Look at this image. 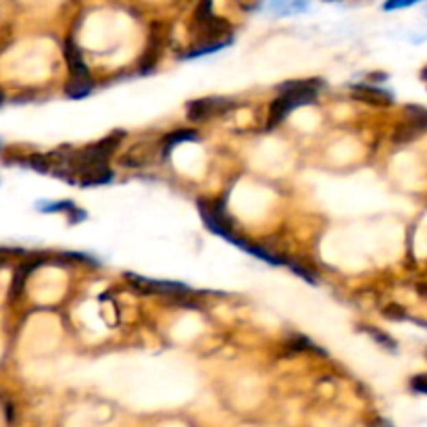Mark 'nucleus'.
Wrapping results in <instances>:
<instances>
[{"label": "nucleus", "mask_w": 427, "mask_h": 427, "mask_svg": "<svg viewBox=\"0 0 427 427\" xmlns=\"http://www.w3.org/2000/svg\"><path fill=\"white\" fill-rule=\"evenodd\" d=\"M226 202H228V196L219 198V200H206V198H200L196 202L198 210H200V217L202 221L206 223V228L217 234L226 240H230L236 232H234V219L226 212Z\"/></svg>", "instance_id": "f257e3e1"}, {"label": "nucleus", "mask_w": 427, "mask_h": 427, "mask_svg": "<svg viewBox=\"0 0 427 427\" xmlns=\"http://www.w3.org/2000/svg\"><path fill=\"white\" fill-rule=\"evenodd\" d=\"M323 86H325L323 80H319V78H311V80H294V82L279 84L277 90H279V96H283V98H286V100L296 109V107L315 102L317 96H319V90H321Z\"/></svg>", "instance_id": "f03ea898"}, {"label": "nucleus", "mask_w": 427, "mask_h": 427, "mask_svg": "<svg viewBox=\"0 0 427 427\" xmlns=\"http://www.w3.org/2000/svg\"><path fill=\"white\" fill-rule=\"evenodd\" d=\"M232 109V100L221 98V96H206L188 102V119L192 123H202L212 117H219Z\"/></svg>", "instance_id": "7ed1b4c3"}, {"label": "nucleus", "mask_w": 427, "mask_h": 427, "mask_svg": "<svg viewBox=\"0 0 427 427\" xmlns=\"http://www.w3.org/2000/svg\"><path fill=\"white\" fill-rule=\"evenodd\" d=\"M157 157H161V144H155V142H140V144H133L121 157V165L123 167H146V165H153Z\"/></svg>", "instance_id": "20e7f679"}, {"label": "nucleus", "mask_w": 427, "mask_h": 427, "mask_svg": "<svg viewBox=\"0 0 427 427\" xmlns=\"http://www.w3.org/2000/svg\"><path fill=\"white\" fill-rule=\"evenodd\" d=\"M65 58H67V67L71 71V78L90 80V69H88L86 61H84L82 48L74 40H71V38L65 42Z\"/></svg>", "instance_id": "39448f33"}, {"label": "nucleus", "mask_w": 427, "mask_h": 427, "mask_svg": "<svg viewBox=\"0 0 427 427\" xmlns=\"http://www.w3.org/2000/svg\"><path fill=\"white\" fill-rule=\"evenodd\" d=\"M354 90V98L359 100H365L369 105H375V107H388L394 102V96L392 92L388 90H382V88H375V86H352Z\"/></svg>", "instance_id": "423d86ee"}, {"label": "nucleus", "mask_w": 427, "mask_h": 427, "mask_svg": "<svg viewBox=\"0 0 427 427\" xmlns=\"http://www.w3.org/2000/svg\"><path fill=\"white\" fill-rule=\"evenodd\" d=\"M161 44H163V36H161V25H155L153 28V34H151V44H149V50L142 58V65H140V74H151L155 69L159 56H161Z\"/></svg>", "instance_id": "0eeeda50"}, {"label": "nucleus", "mask_w": 427, "mask_h": 427, "mask_svg": "<svg viewBox=\"0 0 427 427\" xmlns=\"http://www.w3.org/2000/svg\"><path fill=\"white\" fill-rule=\"evenodd\" d=\"M198 138L200 135H198L196 129H177V131H171L161 142V159H167L177 144H184V142H192V140H198Z\"/></svg>", "instance_id": "6e6552de"}, {"label": "nucleus", "mask_w": 427, "mask_h": 427, "mask_svg": "<svg viewBox=\"0 0 427 427\" xmlns=\"http://www.w3.org/2000/svg\"><path fill=\"white\" fill-rule=\"evenodd\" d=\"M292 105L283 98V96H279V98H275L273 102H271V107H269V119H267V129H275L283 119H286L290 113H292Z\"/></svg>", "instance_id": "1a4fd4ad"}, {"label": "nucleus", "mask_w": 427, "mask_h": 427, "mask_svg": "<svg viewBox=\"0 0 427 427\" xmlns=\"http://www.w3.org/2000/svg\"><path fill=\"white\" fill-rule=\"evenodd\" d=\"M92 90H94V82H92V78H90V80L71 78L69 84L65 86V94H67L69 98H86Z\"/></svg>", "instance_id": "9d476101"}, {"label": "nucleus", "mask_w": 427, "mask_h": 427, "mask_svg": "<svg viewBox=\"0 0 427 427\" xmlns=\"http://www.w3.org/2000/svg\"><path fill=\"white\" fill-rule=\"evenodd\" d=\"M42 261H36V263H23L17 271H15V277H13V286H11V298H15V296H19V292L23 290V286H25V279H28V275L40 265Z\"/></svg>", "instance_id": "9b49d317"}, {"label": "nucleus", "mask_w": 427, "mask_h": 427, "mask_svg": "<svg viewBox=\"0 0 427 427\" xmlns=\"http://www.w3.org/2000/svg\"><path fill=\"white\" fill-rule=\"evenodd\" d=\"M404 111H406L408 121H410L415 127H419L421 131H427V109L417 107V105H408Z\"/></svg>", "instance_id": "f8f14e48"}, {"label": "nucleus", "mask_w": 427, "mask_h": 427, "mask_svg": "<svg viewBox=\"0 0 427 427\" xmlns=\"http://www.w3.org/2000/svg\"><path fill=\"white\" fill-rule=\"evenodd\" d=\"M288 344H290L292 348H296V350H309V352H317V354H327L323 348H319L317 344H313V342L307 340L305 336H292Z\"/></svg>", "instance_id": "ddd939ff"}, {"label": "nucleus", "mask_w": 427, "mask_h": 427, "mask_svg": "<svg viewBox=\"0 0 427 427\" xmlns=\"http://www.w3.org/2000/svg\"><path fill=\"white\" fill-rule=\"evenodd\" d=\"M38 208L42 212H56V210H65V212H74L76 204L69 200H61V202H38Z\"/></svg>", "instance_id": "4468645a"}, {"label": "nucleus", "mask_w": 427, "mask_h": 427, "mask_svg": "<svg viewBox=\"0 0 427 427\" xmlns=\"http://www.w3.org/2000/svg\"><path fill=\"white\" fill-rule=\"evenodd\" d=\"M363 329H365L367 333H371V336H373V338H375L382 346H386V348H390V350H396V342H394L388 333L380 331V329H377V327H373V325H365Z\"/></svg>", "instance_id": "2eb2a0df"}, {"label": "nucleus", "mask_w": 427, "mask_h": 427, "mask_svg": "<svg viewBox=\"0 0 427 427\" xmlns=\"http://www.w3.org/2000/svg\"><path fill=\"white\" fill-rule=\"evenodd\" d=\"M286 265H288V267H290V269H292L294 273H298L300 277H305V279H307L309 283H317V275H315L313 271L305 269L303 265H298V263H294V261H288Z\"/></svg>", "instance_id": "dca6fc26"}, {"label": "nucleus", "mask_w": 427, "mask_h": 427, "mask_svg": "<svg viewBox=\"0 0 427 427\" xmlns=\"http://www.w3.org/2000/svg\"><path fill=\"white\" fill-rule=\"evenodd\" d=\"M384 317H388V319H392V321H404V319H408L406 311H404L402 307H398V305H390V307H386Z\"/></svg>", "instance_id": "f3484780"}, {"label": "nucleus", "mask_w": 427, "mask_h": 427, "mask_svg": "<svg viewBox=\"0 0 427 427\" xmlns=\"http://www.w3.org/2000/svg\"><path fill=\"white\" fill-rule=\"evenodd\" d=\"M421 0H388L384 5V11H396V9H404V7H410V5H417Z\"/></svg>", "instance_id": "a211bd4d"}, {"label": "nucleus", "mask_w": 427, "mask_h": 427, "mask_svg": "<svg viewBox=\"0 0 427 427\" xmlns=\"http://www.w3.org/2000/svg\"><path fill=\"white\" fill-rule=\"evenodd\" d=\"M410 388L419 394H427V375H417L410 380Z\"/></svg>", "instance_id": "6ab92c4d"}, {"label": "nucleus", "mask_w": 427, "mask_h": 427, "mask_svg": "<svg viewBox=\"0 0 427 427\" xmlns=\"http://www.w3.org/2000/svg\"><path fill=\"white\" fill-rule=\"evenodd\" d=\"M419 294H421L423 298H427V283H421V286H419Z\"/></svg>", "instance_id": "aec40b11"}, {"label": "nucleus", "mask_w": 427, "mask_h": 427, "mask_svg": "<svg viewBox=\"0 0 427 427\" xmlns=\"http://www.w3.org/2000/svg\"><path fill=\"white\" fill-rule=\"evenodd\" d=\"M0 105H3V92H0Z\"/></svg>", "instance_id": "412c9836"}, {"label": "nucleus", "mask_w": 427, "mask_h": 427, "mask_svg": "<svg viewBox=\"0 0 427 427\" xmlns=\"http://www.w3.org/2000/svg\"><path fill=\"white\" fill-rule=\"evenodd\" d=\"M425 354H427V352H425Z\"/></svg>", "instance_id": "4be33fe9"}]
</instances>
